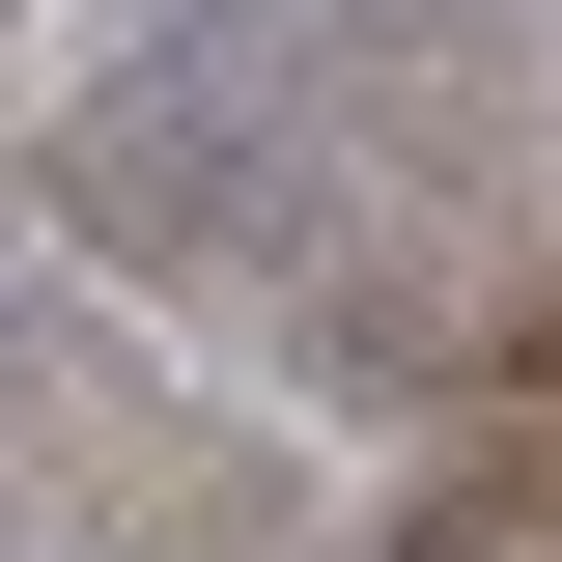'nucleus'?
Instances as JSON below:
<instances>
[]
</instances>
